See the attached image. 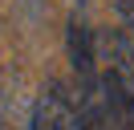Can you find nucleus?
Masks as SVG:
<instances>
[{
    "instance_id": "obj_1",
    "label": "nucleus",
    "mask_w": 134,
    "mask_h": 130,
    "mask_svg": "<svg viewBox=\"0 0 134 130\" xmlns=\"http://www.w3.org/2000/svg\"><path fill=\"white\" fill-rule=\"evenodd\" d=\"M29 130H77V102L61 85H49L37 98V110H33Z\"/></svg>"
}]
</instances>
